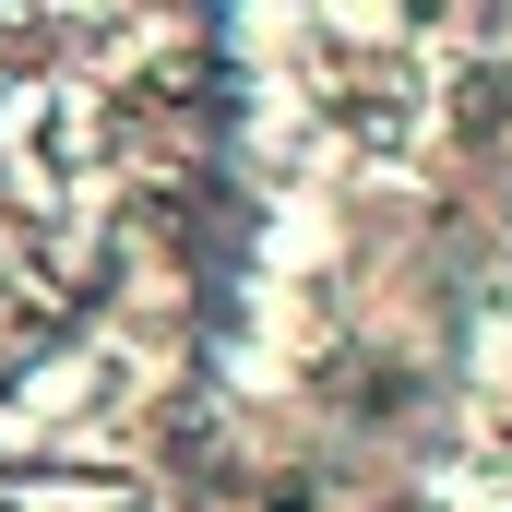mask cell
<instances>
[{
  "mask_svg": "<svg viewBox=\"0 0 512 512\" xmlns=\"http://www.w3.org/2000/svg\"><path fill=\"white\" fill-rule=\"evenodd\" d=\"M72 179H84V96L12 84V96H0V191H12L24 215H60Z\"/></svg>",
  "mask_w": 512,
  "mask_h": 512,
  "instance_id": "6da1fadb",
  "label": "cell"
}]
</instances>
